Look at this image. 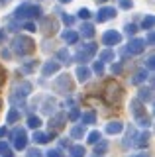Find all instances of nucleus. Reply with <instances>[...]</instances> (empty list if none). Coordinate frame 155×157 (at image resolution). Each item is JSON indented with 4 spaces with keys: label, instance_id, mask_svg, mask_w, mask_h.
I'll list each match as a JSON object with an SVG mask.
<instances>
[{
    "label": "nucleus",
    "instance_id": "obj_29",
    "mask_svg": "<svg viewBox=\"0 0 155 157\" xmlns=\"http://www.w3.org/2000/svg\"><path fill=\"white\" fill-rule=\"evenodd\" d=\"M106 147H108V144H106V141H100V145H96V155H100L102 151H106Z\"/></svg>",
    "mask_w": 155,
    "mask_h": 157
},
{
    "label": "nucleus",
    "instance_id": "obj_20",
    "mask_svg": "<svg viewBox=\"0 0 155 157\" xmlns=\"http://www.w3.org/2000/svg\"><path fill=\"white\" fill-rule=\"evenodd\" d=\"M83 33H85L86 37H93V36H94V29H93V26H90V24H85V26H83Z\"/></svg>",
    "mask_w": 155,
    "mask_h": 157
},
{
    "label": "nucleus",
    "instance_id": "obj_23",
    "mask_svg": "<svg viewBox=\"0 0 155 157\" xmlns=\"http://www.w3.org/2000/svg\"><path fill=\"white\" fill-rule=\"evenodd\" d=\"M20 118V112L18 110H10V114H8V124H12L14 120H18Z\"/></svg>",
    "mask_w": 155,
    "mask_h": 157
},
{
    "label": "nucleus",
    "instance_id": "obj_13",
    "mask_svg": "<svg viewBox=\"0 0 155 157\" xmlns=\"http://www.w3.org/2000/svg\"><path fill=\"white\" fill-rule=\"evenodd\" d=\"M49 137H51V136H47V134H41V132L33 134V140H36L37 144H47V141H49Z\"/></svg>",
    "mask_w": 155,
    "mask_h": 157
},
{
    "label": "nucleus",
    "instance_id": "obj_32",
    "mask_svg": "<svg viewBox=\"0 0 155 157\" xmlns=\"http://www.w3.org/2000/svg\"><path fill=\"white\" fill-rule=\"evenodd\" d=\"M122 69H124L122 63H116V65H112V73H122Z\"/></svg>",
    "mask_w": 155,
    "mask_h": 157
},
{
    "label": "nucleus",
    "instance_id": "obj_22",
    "mask_svg": "<svg viewBox=\"0 0 155 157\" xmlns=\"http://www.w3.org/2000/svg\"><path fill=\"white\" fill-rule=\"evenodd\" d=\"M124 29H126V33H128V36H134V33L138 32V26H135V24H128Z\"/></svg>",
    "mask_w": 155,
    "mask_h": 157
},
{
    "label": "nucleus",
    "instance_id": "obj_31",
    "mask_svg": "<svg viewBox=\"0 0 155 157\" xmlns=\"http://www.w3.org/2000/svg\"><path fill=\"white\" fill-rule=\"evenodd\" d=\"M79 16L86 20V18H89V16H90V12H89V10H86V8H81V10H79Z\"/></svg>",
    "mask_w": 155,
    "mask_h": 157
},
{
    "label": "nucleus",
    "instance_id": "obj_39",
    "mask_svg": "<svg viewBox=\"0 0 155 157\" xmlns=\"http://www.w3.org/2000/svg\"><path fill=\"white\" fill-rule=\"evenodd\" d=\"M61 2H63V4H65V2H67V4H69V2H73V0H61Z\"/></svg>",
    "mask_w": 155,
    "mask_h": 157
},
{
    "label": "nucleus",
    "instance_id": "obj_11",
    "mask_svg": "<svg viewBox=\"0 0 155 157\" xmlns=\"http://www.w3.org/2000/svg\"><path fill=\"white\" fill-rule=\"evenodd\" d=\"M106 132H108V134H120V132H122V122H110V124L106 126Z\"/></svg>",
    "mask_w": 155,
    "mask_h": 157
},
{
    "label": "nucleus",
    "instance_id": "obj_34",
    "mask_svg": "<svg viewBox=\"0 0 155 157\" xmlns=\"http://www.w3.org/2000/svg\"><path fill=\"white\" fill-rule=\"evenodd\" d=\"M94 71L98 73V75H102V71H104V67H102V63H96L94 65Z\"/></svg>",
    "mask_w": 155,
    "mask_h": 157
},
{
    "label": "nucleus",
    "instance_id": "obj_9",
    "mask_svg": "<svg viewBox=\"0 0 155 157\" xmlns=\"http://www.w3.org/2000/svg\"><path fill=\"white\" fill-rule=\"evenodd\" d=\"M55 88H57V90H61V88H63V92H65V94H67V90L71 92V88H73V85H71V81H69V75L61 77L59 81L55 82Z\"/></svg>",
    "mask_w": 155,
    "mask_h": 157
},
{
    "label": "nucleus",
    "instance_id": "obj_27",
    "mask_svg": "<svg viewBox=\"0 0 155 157\" xmlns=\"http://www.w3.org/2000/svg\"><path fill=\"white\" fill-rule=\"evenodd\" d=\"M89 141H90V144H96V141H100V134H98V132H93V134L89 136Z\"/></svg>",
    "mask_w": 155,
    "mask_h": 157
},
{
    "label": "nucleus",
    "instance_id": "obj_19",
    "mask_svg": "<svg viewBox=\"0 0 155 157\" xmlns=\"http://www.w3.org/2000/svg\"><path fill=\"white\" fill-rule=\"evenodd\" d=\"M59 59L63 63H71V55H69V51H67V49H61L59 51Z\"/></svg>",
    "mask_w": 155,
    "mask_h": 157
},
{
    "label": "nucleus",
    "instance_id": "obj_8",
    "mask_svg": "<svg viewBox=\"0 0 155 157\" xmlns=\"http://www.w3.org/2000/svg\"><path fill=\"white\" fill-rule=\"evenodd\" d=\"M145 49V41L143 39H134L132 43H130V47H128V51H130V55H138V53H142Z\"/></svg>",
    "mask_w": 155,
    "mask_h": 157
},
{
    "label": "nucleus",
    "instance_id": "obj_21",
    "mask_svg": "<svg viewBox=\"0 0 155 157\" xmlns=\"http://www.w3.org/2000/svg\"><path fill=\"white\" fill-rule=\"evenodd\" d=\"M83 134H85V128H83V126L73 128V132H71V136H73V137H79V136H83Z\"/></svg>",
    "mask_w": 155,
    "mask_h": 157
},
{
    "label": "nucleus",
    "instance_id": "obj_33",
    "mask_svg": "<svg viewBox=\"0 0 155 157\" xmlns=\"http://www.w3.org/2000/svg\"><path fill=\"white\" fill-rule=\"evenodd\" d=\"M28 157H41V153L37 149H32V151H28Z\"/></svg>",
    "mask_w": 155,
    "mask_h": 157
},
{
    "label": "nucleus",
    "instance_id": "obj_4",
    "mask_svg": "<svg viewBox=\"0 0 155 157\" xmlns=\"http://www.w3.org/2000/svg\"><path fill=\"white\" fill-rule=\"evenodd\" d=\"M94 51H96V45H94V43H89V45H86L85 49H83V47L79 49V53H77V59H79L81 63H86V59L93 57V55H94Z\"/></svg>",
    "mask_w": 155,
    "mask_h": 157
},
{
    "label": "nucleus",
    "instance_id": "obj_37",
    "mask_svg": "<svg viewBox=\"0 0 155 157\" xmlns=\"http://www.w3.org/2000/svg\"><path fill=\"white\" fill-rule=\"evenodd\" d=\"M26 29H28V32H36V26H33V24H30V22H28V24H26Z\"/></svg>",
    "mask_w": 155,
    "mask_h": 157
},
{
    "label": "nucleus",
    "instance_id": "obj_7",
    "mask_svg": "<svg viewBox=\"0 0 155 157\" xmlns=\"http://www.w3.org/2000/svg\"><path fill=\"white\" fill-rule=\"evenodd\" d=\"M14 145H16V149H24L26 147V132L24 130L14 132Z\"/></svg>",
    "mask_w": 155,
    "mask_h": 157
},
{
    "label": "nucleus",
    "instance_id": "obj_5",
    "mask_svg": "<svg viewBox=\"0 0 155 157\" xmlns=\"http://www.w3.org/2000/svg\"><path fill=\"white\" fill-rule=\"evenodd\" d=\"M116 16V8H112V6H104L102 10H100L98 14H96V22H106V20H110V18H114Z\"/></svg>",
    "mask_w": 155,
    "mask_h": 157
},
{
    "label": "nucleus",
    "instance_id": "obj_14",
    "mask_svg": "<svg viewBox=\"0 0 155 157\" xmlns=\"http://www.w3.org/2000/svg\"><path fill=\"white\" fill-rule=\"evenodd\" d=\"M63 39H65V41H69V43H77L79 36H77L75 32H65V33H63Z\"/></svg>",
    "mask_w": 155,
    "mask_h": 157
},
{
    "label": "nucleus",
    "instance_id": "obj_12",
    "mask_svg": "<svg viewBox=\"0 0 155 157\" xmlns=\"http://www.w3.org/2000/svg\"><path fill=\"white\" fill-rule=\"evenodd\" d=\"M89 75H90V71L86 67H79V69H77V77H79L81 82H85L86 78H89Z\"/></svg>",
    "mask_w": 155,
    "mask_h": 157
},
{
    "label": "nucleus",
    "instance_id": "obj_3",
    "mask_svg": "<svg viewBox=\"0 0 155 157\" xmlns=\"http://www.w3.org/2000/svg\"><path fill=\"white\" fill-rule=\"evenodd\" d=\"M40 14H41V10L37 6H30V4H22V6L16 10L18 18H37Z\"/></svg>",
    "mask_w": 155,
    "mask_h": 157
},
{
    "label": "nucleus",
    "instance_id": "obj_25",
    "mask_svg": "<svg viewBox=\"0 0 155 157\" xmlns=\"http://www.w3.org/2000/svg\"><path fill=\"white\" fill-rule=\"evenodd\" d=\"M36 67H37V63H36V61H33V63H26V65L22 67V71H24V73H32Z\"/></svg>",
    "mask_w": 155,
    "mask_h": 157
},
{
    "label": "nucleus",
    "instance_id": "obj_26",
    "mask_svg": "<svg viewBox=\"0 0 155 157\" xmlns=\"http://www.w3.org/2000/svg\"><path fill=\"white\" fill-rule=\"evenodd\" d=\"M142 26H143L145 29H151V28H153V16H147V18L143 20V24H142Z\"/></svg>",
    "mask_w": 155,
    "mask_h": 157
},
{
    "label": "nucleus",
    "instance_id": "obj_38",
    "mask_svg": "<svg viewBox=\"0 0 155 157\" xmlns=\"http://www.w3.org/2000/svg\"><path fill=\"white\" fill-rule=\"evenodd\" d=\"M2 136H6V128H0V137Z\"/></svg>",
    "mask_w": 155,
    "mask_h": 157
},
{
    "label": "nucleus",
    "instance_id": "obj_28",
    "mask_svg": "<svg viewBox=\"0 0 155 157\" xmlns=\"http://www.w3.org/2000/svg\"><path fill=\"white\" fill-rule=\"evenodd\" d=\"M118 4H120V8H126V10H128V8H132V0H118Z\"/></svg>",
    "mask_w": 155,
    "mask_h": 157
},
{
    "label": "nucleus",
    "instance_id": "obj_35",
    "mask_svg": "<svg viewBox=\"0 0 155 157\" xmlns=\"http://www.w3.org/2000/svg\"><path fill=\"white\" fill-rule=\"evenodd\" d=\"M47 157H61V151H57V149H53L47 153Z\"/></svg>",
    "mask_w": 155,
    "mask_h": 157
},
{
    "label": "nucleus",
    "instance_id": "obj_18",
    "mask_svg": "<svg viewBox=\"0 0 155 157\" xmlns=\"http://www.w3.org/2000/svg\"><path fill=\"white\" fill-rule=\"evenodd\" d=\"M71 155H73V157H85V149H83L81 145H75V147L71 149Z\"/></svg>",
    "mask_w": 155,
    "mask_h": 157
},
{
    "label": "nucleus",
    "instance_id": "obj_6",
    "mask_svg": "<svg viewBox=\"0 0 155 157\" xmlns=\"http://www.w3.org/2000/svg\"><path fill=\"white\" fill-rule=\"evenodd\" d=\"M120 39H122V36L118 32H106L102 36V43L104 45H118Z\"/></svg>",
    "mask_w": 155,
    "mask_h": 157
},
{
    "label": "nucleus",
    "instance_id": "obj_40",
    "mask_svg": "<svg viewBox=\"0 0 155 157\" xmlns=\"http://www.w3.org/2000/svg\"><path fill=\"white\" fill-rule=\"evenodd\" d=\"M96 2H106V0H96Z\"/></svg>",
    "mask_w": 155,
    "mask_h": 157
},
{
    "label": "nucleus",
    "instance_id": "obj_30",
    "mask_svg": "<svg viewBox=\"0 0 155 157\" xmlns=\"http://www.w3.org/2000/svg\"><path fill=\"white\" fill-rule=\"evenodd\" d=\"M112 57H114L112 51H104L102 55H100V59H102V61H108V59H112Z\"/></svg>",
    "mask_w": 155,
    "mask_h": 157
},
{
    "label": "nucleus",
    "instance_id": "obj_15",
    "mask_svg": "<svg viewBox=\"0 0 155 157\" xmlns=\"http://www.w3.org/2000/svg\"><path fill=\"white\" fill-rule=\"evenodd\" d=\"M139 98H142V100H151V88L142 86L139 88Z\"/></svg>",
    "mask_w": 155,
    "mask_h": 157
},
{
    "label": "nucleus",
    "instance_id": "obj_36",
    "mask_svg": "<svg viewBox=\"0 0 155 157\" xmlns=\"http://www.w3.org/2000/svg\"><path fill=\"white\" fill-rule=\"evenodd\" d=\"M63 22H65V24H73V22H75V18H71V16H63Z\"/></svg>",
    "mask_w": 155,
    "mask_h": 157
},
{
    "label": "nucleus",
    "instance_id": "obj_2",
    "mask_svg": "<svg viewBox=\"0 0 155 157\" xmlns=\"http://www.w3.org/2000/svg\"><path fill=\"white\" fill-rule=\"evenodd\" d=\"M104 96H106V100H108L110 104H116V106H118L120 102H122L124 92H122V88L116 85V82H110L108 88H106V92H104Z\"/></svg>",
    "mask_w": 155,
    "mask_h": 157
},
{
    "label": "nucleus",
    "instance_id": "obj_16",
    "mask_svg": "<svg viewBox=\"0 0 155 157\" xmlns=\"http://www.w3.org/2000/svg\"><path fill=\"white\" fill-rule=\"evenodd\" d=\"M145 77H147V73H145V71H139V73H135V75H134V78H132V82H134V85H138V82H142V81H145Z\"/></svg>",
    "mask_w": 155,
    "mask_h": 157
},
{
    "label": "nucleus",
    "instance_id": "obj_17",
    "mask_svg": "<svg viewBox=\"0 0 155 157\" xmlns=\"http://www.w3.org/2000/svg\"><path fill=\"white\" fill-rule=\"evenodd\" d=\"M28 126H30V128H33V130H37V128L41 126V120H40L37 116H32L30 120H28Z\"/></svg>",
    "mask_w": 155,
    "mask_h": 157
},
{
    "label": "nucleus",
    "instance_id": "obj_1",
    "mask_svg": "<svg viewBox=\"0 0 155 157\" xmlns=\"http://www.w3.org/2000/svg\"><path fill=\"white\" fill-rule=\"evenodd\" d=\"M12 49L16 53H20V55H28V53H32L33 51V41L30 37H24V36H20V37H16L12 41Z\"/></svg>",
    "mask_w": 155,
    "mask_h": 157
},
{
    "label": "nucleus",
    "instance_id": "obj_24",
    "mask_svg": "<svg viewBox=\"0 0 155 157\" xmlns=\"http://www.w3.org/2000/svg\"><path fill=\"white\" fill-rule=\"evenodd\" d=\"M83 124H94V114L93 112H89V114L83 116Z\"/></svg>",
    "mask_w": 155,
    "mask_h": 157
},
{
    "label": "nucleus",
    "instance_id": "obj_10",
    "mask_svg": "<svg viewBox=\"0 0 155 157\" xmlns=\"http://www.w3.org/2000/svg\"><path fill=\"white\" fill-rule=\"evenodd\" d=\"M59 71V63L57 61H49V63H45V67H43V75L45 77H49L53 75V73H57Z\"/></svg>",
    "mask_w": 155,
    "mask_h": 157
}]
</instances>
